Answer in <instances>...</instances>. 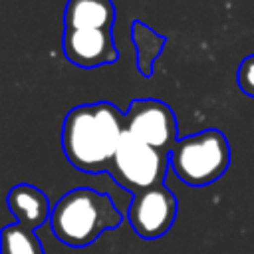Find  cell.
Wrapping results in <instances>:
<instances>
[{
	"label": "cell",
	"mask_w": 254,
	"mask_h": 254,
	"mask_svg": "<svg viewBox=\"0 0 254 254\" xmlns=\"http://www.w3.org/2000/svg\"><path fill=\"white\" fill-rule=\"evenodd\" d=\"M125 111L109 101L73 107L62 127V149L67 161L83 173L109 171L125 133Z\"/></svg>",
	"instance_id": "cell-1"
},
{
	"label": "cell",
	"mask_w": 254,
	"mask_h": 254,
	"mask_svg": "<svg viewBox=\"0 0 254 254\" xmlns=\"http://www.w3.org/2000/svg\"><path fill=\"white\" fill-rule=\"evenodd\" d=\"M123 214L109 194L89 187H77L65 192L54 206L50 226L56 238L71 248L93 244L103 232L117 228Z\"/></svg>",
	"instance_id": "cell-2"
},
{
	"label": "cell",
	"mask_w": 254,
	"mask_h": 254,
	"mask_svg": "<svg viewBox=\"0 0 254 254\" xmlns=\"http://www.w3.org/2000/svg\"><path fill=\"white\" fill-rule=\"evenodd\" d=\"M175 175L189 187H206L218 181L230 165V145L222 131L206 129L183 137L169 151Z\"/></svg>",
	"instance_id": "cell-3"
},
{
	"label": "cell",
	"mask_w": 254,
	"mask_h": 254,
	"mask_svg": "<svg viewBox=\"0 0 254 254\" xmlns=\"http://www.w3.org/2000/svg\"><path fill=\"white\" fill-rule=\"evenodd\" d=\"M169 167V153L159 151L125 131L107 173L117 185L135 194L163 185Z\"/></svg>",
	"instance_id": "cell-4"
},
{
	"label": "cell",
	"mask_w": 254,
	"mask_h": 254,
	"mask_svg": "<svg viewBox=\"0 0 254 254\" xmlns=\"http://www.w3.org/2000/svg\"><path fill=\"white\" fill-rule=\"evenodd\" d=\"M125 129L151 147L169 153L179 141L175 111L161 99H133L125 111Z\"/></svg>",
	"instance_id": "cell-5"
},
{
	"label": "cell",
	"mask_w": 254,
	"mask_h": 254,
	"mask_svg": "<svg viewBox=\"0 0 254 254\" xmlns=\"http://www.w3.org/2000/svg\"><path fill=\"white\" fill-rule=\"evenodd\" d=\"M177 196L163 183L135 192L127 216L137 236L143 240H157L171 230L177 218Z\"/></svg>",
	"instance_id": "cell-6"
},
{
	"label": "cell",
	"mask_w": 254,
	"mask_h": 254,
	"mask_svg": "<svg viewBox=\"0 0 254 254\" xmlns=\"http://www.w3.org/2000/svg\"><path fill=\"white\" fill-rule=\"evenodd\" d=\"M62 50H64V56L73 65L85 67V69L115 64L119 58L111 30L64 28Z\"/></svg>",
	"instance_id": "cell-7"
},
{
	"label": "cell",
	"mask_w": 254,
	"mask_h": 254,
	"mask_svg": "<svg viewBox=\"0 0 254 254\" xmlns=\"http://www.w3.org/2000/svg\"><path fill=\"white\" fill-rule=\"evenodd\" d=\"M6 204L10 212L18 218V224L30 230H38L52 216L50 198L46 196V192L28 183L12 187L6 194Z\"/></svg>",
	"instance_id": "cell-8"
},
{
	"label": "cell",
	"mask_w": 254,
	"mask_h": 254,
	"mask_svg": "<svg viewBox=\"0 0 254 254\" xmlns=\"http://www.w3.org/2000/svg\"><path fill=\"white\" fill-rule=\"evenodd\" d=\"M115 22L113 0H67L64 8V28L111 30Z\"/></svg>",
	"instance_id": "cell-9"
},
{
	"label": "cell",
	"mask_w": 254,
	"mask_h": 254,
	"mask_svg": "<svg viewBox=\"0 0 254 254\" xmlns=\"http://www.w3.org/2000/svg\"><path fill=\"white\" fill-rule=\"evenodd\" d=\"M131 38H133L135 52H137V69L143 77H151L153 75V64L163 54L167 38L163 34L155 32L151 26H147L141 20H133Z\"/></svg>",
	"instance_id": "cell-10"
},
{
	"label": "cell",
	"mask_w": 254,
	"mask_h": 254,
	"mask_svg": "<svg viewBox=\"0 0 254 254\" xmlns=\"http://www.w3.org/2000/svg\"><path fill=\"white\" fill-rule=\"evenodd\" d=\"M2 254H44V248L36 236V230H30L22 224H6L0 236Z\"/></svg>",
	"instance_id": "cell-11"
},
{
	"label": "cell",
	"mask_w": 254,
	"mask_h": 254,
	"mask_svg": "<svg viewBox=\"0 0 254 254\" xmlns=\"http://www.w3.org/2000/svg\"><path fill=\"white\" fill-rule=\"evenodd\" d=\"M236 83L240 91L248 97H254V54L246 56L236 71Z\"/></svg>",
	"instance_id": "cell-12"
}]
</instances>
